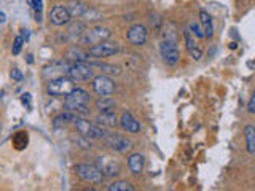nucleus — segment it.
I'll return each instance as SVG.
<instances>
[{"label": "nucleus", "instance_id": "obj_29", "mask_svg": "<svg viewBox=\"0 0 255 191\" xmlns=\"http://www.w3.org/2000/svg\"><path fill=\"white\" fill-rule=\"evenodd\" d=\"M188 29L193 32V35L198 37V38H204V32H203V27H199V24L195 22V21H190L188 22Z\"/></svg>", "mask_w": 255, "mask_h": 191}, {"label": "nucleus", "instance_id": "obj_3", "mask_svg": "<svg viewBox=\"0 0 255 191\" xmlns=\"http://www.w3.org/2000/svg\"><path fill=\"white\" fill-rule=\"evenodd\" d=\"M179 42L175 40H169V38H163L161 43H159V54H161L163 61L167 64V66H177L180 61V53H179Z\"/></svg>", "mask_w": 255, "mask_h": 191}, {"label": "nucleus", "instance_id": "obj_17", "mask_svg": "<svg viewBox=\"0 0 255 191\" xmlns=\"http://www.w3.org/2000/svg\"><path fill=\"white\" fill-rule=\"evenodd\" d=\"M199 22H201V27H203V32H204V37L206 38H212L214 37V22H212V18L211 14L207 13L206 10H201L199 11Z\"/></svg>", "mask_w": 255, "mask_h": 191}, {"label": "nucleus", "instance_id": "obj_4", "mask_svg": "<svg viewBox=\"0 0 255 191\" xmlns=\"http://www.w3.org/2000/svg\"><path fill=\"white\" fill-rule=\"evenodd\" d=\"M75 127L77 131L80 132V135H83L85 139H104V129L98 124H93L90 123L88 119H83V118H77L75 119Z\"/></svg>", "mask_w": 255, "mask_h": 191}, {"label": "nucleus", "instance_id": "obj_24", "mask_svg": "<svg viewBox=\"0 0 255 191\" xmlns=\"http://www.w3.org/2000/svg\"><path fill=\"white\" fill-rule=\"evenodd\" d=\"M91 66L104 69L102 72H106V74H110V75H120V74H122V69L117 67V66H110V64H91Z\"/></svg>", "mask_w": 255, "mask_h": 191}, {"label": "nucleus", "instance_id": "obj_21", "mask_svg": "<svg viewBox=\"0 0 255 191\" xmlns=\"http://www.w3.org/2000/svg\"><path fill=\"white\" fill-rule=\"evenodd\" d=\"M11 142H13V147L16 148V150H22V148H26V145H27V142H29V135H27V132H16L14 135H13V139H11Z\"/></svg>", "mask_w": 255, "mask_h": 191}, {"label": "nucleus", "instance_id": "obj_12", "mask_svg": "<svg viewBox=\"0 0 255 191\" xmlns=\"http://www.w3.org/2000/svg\"><path fill=\"white\" fill-rule=\"evenodd\" d=\"M102 171L104 175H107V177H115V175L120 174L122 171V167H120V163L115 161L114 158L110 156H101L98 158V164H96Z\"/></svg>", "mask_w": 255, "mask_h": 191}, {"label": "nucleus", "instance_id": "obj_34", "mask_svg": "<svg viewBox=\"0 0 255 191\" xmlns=\"http://www.w3.org/2000/svg\"><path fill=\"white\" fill-rule=\"evenodd\" d=\"M10 77H11L13 80H16V82H21V80H22V74H21V70H19V69H13V70L10 72Z\"/></svg>", "mask_w": 255, "mask_h": 191}, {"label": "nucleus", "instance_id": "obj_16", "mask_svg": "<svg viewBox=\"0 0 255 191\" xmlns=\"http://www.w3.org/2000/svg\"><path fill=\"white\" fill-rule=\"evenodd\" d=\"M128 167H129V171L132 174H140L143 171V167H145V158L140 153H132L129 158H128Z\"/></svg>", "mask_w": 255, "mask_h": 191}, {"label": "nucleus", "instance_id": "obj_31", "mask_svg": "<svg viewBox=\"0 0 255 191\" xmlns=\"http://www.w3.org/2000/svg\"><path fill=\"white\" fill-rule=\"evenodd\" d=\"M183 38H185V43H187V50H188V51H190V50H195V48H198L196 43H195V40L191 38V35H190V30H183Z\"/></svg>", "mask_w": 255, "mask_h": 191}, {"label": "nucleus", "instance_id": "obj_1", "mask_svg": "<svg viewBox=\"0 0 255 191\" xmlns=\"http://www.w3.org/2000/svg\"><path fill=\"white\" fill-rule=\"evenodd\" d=\"M88 103H90V94L82 88H74L64 99V107L72 113H86Z\"/></svg>", "mask_w": 255, "mask_h": 191}, {"label": "nucleus", "instance_id": "obj_8", "mask_svg": "<svg viewBox=\"0 0 255 191\" xmlns=\"http://www.w3.org/2000/svg\"><path fill=\"white\" fill-rule=\"evenodd\" d=\"M110 37H112L110 29L102 27V26H96L90 30H86L82 35V40L86 45H98L101 42H106V40H109Z\"/></svg>", "mask_w": 255, "mask_h": 191}, {"label": "nucleus", "instance_id": "obj_27", "mask_svg": "<svg viewBox=\"0 0 255 191\" xmlns=\"http://www.w3.org/2000/svg\"><path fill=\"white\" fill-rule=\"evenodd\" d=\"M96 105H98L99 110H110L112 107L115 105V102L110 99V96H104V97H101L98 100V103H96Z\"/></svg>", "mask_w": 255, "mask_h": 191}, {"label": "nucleus", "instance_id": "obj_33", "mask_svg": "<svg viewBox=\"0 0 255 191\" xmlns=\"http://www.w3.org/2000/svg\"><path fill=\"white\" fill-rule=\"evenodd\" d=\"M247 111L252 115H255V91L252 93L251 99H249V103H247Z\"/></svg>", "mask_w": 255, "mask_h": 191}, {"label": "nucleus", "instance_id": "obj_19", "mask_svg": "<svg viewBox=\"0 0 255 191\" xmlns=\"http://www.w3.org/2000/svg\"><path fill=\"white\" fill-rule=\"evenodd\" d=\"M244 139H246L247 153L255 155V127L254 126L249 124L244 127Z\"/></svg>", "mask_w": 255, "mask_h": 191}, {"label": "nucleus", "instance_id": "obj_23", "mask_svg": "<svg viewBox=\"0 0 255 191\" xmlns=\"http://www.w3.org/2000/svg\"><path fill=\"white\" fill-rule=\"evenodd\" d=\"M27 5L37 13V22L42 21V8H43V0H26Z\"/></svg>", "mask_w": 255, "mask_h": 191}, {"label": "nucleus", "instance_id": "obj_32", "mask_svg": "<svg viewBox=\"0 0 255 191\" xmlns=\"http://www.w3.org/2000/svg\"><path fill=\"white\" fill-rule=\"evenodd\" d=\"M22 43H24V38H22L21 35H18V37L14 38V42H13V48H11L13 54H19V53H21Z\"/></svg>", "mask_w": 255, "mask_h": 191}, {"label": "nucleus", "instance_id": "obj_5", "mask_svg": "<svg viewBox=\"0 0 255 191\" xmlns=\"http://www.w3.org/2000/svg\"><path fill=\"white\" fill-rule=\"evenodd\" d=\"M67 77L77 82H83V80H90L94 77V67L91 64L85 62H74L67 67Z\"/></svg>", "mask_w": 255, "mask_h": 191}, {"label": "nucleus", "instance_id": "obj_20", "mask_svg": "<svg viewBox=\"0 0 255 191\" xmlns=\"http://www.w3.org/2000/svg\"><path fill=\"white\" fill-rule=\"evenodd\" d=\"M66 58L72 62H85L88 58H90V54H88V51H83L82 48H70Z\"/></svg>", "mask_w": 255, "mask_h": 191}, {"label": "nucleus", "instance_id": "obj_30", "mask_svg": "<svg viewBox=\"0 0 255 191\" xmlns=\"http://www.w3.org/2000/svg\"><path fill=\"white\" fill-rule=\"evenodd\" d=\"M163 38H169V40H175V42H179V38H177V30H175V27L172 26V24H167V26H166V30H164Z\"/></svg>", "mask_w": 255, "mask_h": 191}, {"label": "nucleus", "instance_id": "obj_2", "mask_svg": "<svg viewBox=\"0 0 255 191\" xmlns=\"http://www.w3.org/2000/svg\"><path fill=\"white\" fill-rule=\"evenodd\" d=\"M75 174L80 179L91 185H101L104 182V174L98 166L94 164H77L75 166Z\"/></svg>", "mask_w": 255, "mask_h": 191}, {"label": "nucleus", "instance_id": "obj_37", "mask_svg": "<svg viewBox=\"0 0 255 191\" xmlns=\"http://www.w3.org/2000/svg\"><path fill=\"white\" fill-rule=\"evenodd\" d=\"M5 21H6V16H5V13L0 11V24H3Z\"/></svg>", "mask_w": 255, "mask_h": 191}, {"label": "nucleus", "instance_id": "obj_14", "mask_svg": "<svg viewBox=\"0 0 255 191\" xmlns=\"http://www.w3.org/2000/svg\"><path fill=\"white\" fill-rule=\"evenodd\" d=\"M120 124H122L125 131L131 134H137L140 131V123L129 113V111H123L122 118H120Z\"/></svg>", "mask_w": 255, "mask_h": 191}, {"label": "nucleus", "instance_id": "obj_7", "mask_svg": "<svg viewBox=\"0 0 255 191\" xmlns=\"http://www.w3.org/2000/svg\"><path fill=\"white\" fill-rule=\"evenodd\" d=\"M104 139H106L107 145L112 150H115V151H118V153H122V155H126L128 151L132 148V142L128 137H125V135H122V134L110 132V134L104 135Z\"/></svg>", "mask_w": 255, "mask_h": 191}, {"label": "nucleus", "instance_id": "obj_36", "mask_svg": "<svg viewBox=\"0 0 255 191\" xmlns=\"http://www.w3.org/2000/svg\"><path fill=\"white\" fill-rule=\"evenodd\" d=\"M21 102H22V105H26L27 108H30V94H22L21 96Z\"/></svg>", "mask_w": 255, "mask_h": 191}, {"label": "nucleus", "instance_id": "obj_35", "mask_svg": "<svg viewBox=\"0 0 255 191\" xmlns=\"http://www.w3.org/2000/svg\"><path fill=\"white\" fill-rule=\"evenodd\" d=\"M188 53L191 54V58H193L195 61H199V59L203 58V51H201V50H198V48H195V50H190Z\"/></svg>", "mask_w": 255, "mask_h": 191}, {"label": "nucleus", "instance_id": "obj_9", "mask_svg": "<svg viewBox=\"0 0 255 191\" xmlns=\"http://www.w3.org/2000/svg\"><path fill=\"white\" fill-rule=\"evenodd\" d=\"M118 45L114 42H101L98 45H93L90 50H88V54L94 59H102V58H109V56H114L115 53H118Z\"/></svg>", "mask_w": 255, "mask_h": 191}, {"label": "nucleus", "instance_id": "obj_13", "mask_svg": "<svg viewBox=\"0 0 255 191\" xmlns=\"http://www.w3.org/2000/svg\"><path fill=\"white\" fill-rule=\"evenodd\" d=\"M72 19V14L67 10V6L64 5H56L51 13H50V21L54 26H64V24H69Z\"/></svg>", "mask_w": 255, "mask_h": 191}, {"label": "nucleus", "instance_id": "obj_25", "mask_svg": "<svg viewBox=\"0 0 255 191\" xmlns=\"http://www.w3.org/2000/svg\"><path fill=\"white\" fill-rule=\"evenodd\" d=\"M85 34V24L83 22H74L69 29L70 37H82Z\"/></svg>", "mask_w": 255, "mask_h": 191}, {"label": "nucleus", "instance_id": "obj_28", "mask_svg": "<svg viewBox=\"0 0 255 191\" xmlns=\"http://www.w3.org/2000/svg\"><path fill=\"white\" fill-rule=\"evenodd\" d=\"M70 119H74V116H72V111H66V113H61L54 118V126L59 127V126H64L67 121H70Z\"/></svg>", "mask_w": 255, "mask_h": 191}, {"label": "nucleus", "instance_id": "obj_26", "mask_svg": "<svg viewBox=\"0 0 255 191\" xmlns=\"http://www.w3.org/2000/svg\"><path fill=\"white\" fill-rule=\"evenodd\" d=\"M86 8L88 6H83L82 3H72V5L67 6V10L70 11L72 16H78V18H82L83 13L86 11Z\"/></svg>", "mask_w": 255, "mask_h": 191}, {"label": "nucleus", "instance_id": "obj_11", "mask_svg": "<svg viewBox=\"0 0 255 191\" xmlns=\"http://www.w3.org/2000/svg\"><path fill=\"white\" fill-rule=\"evenodd\" d=\"M147 37H148L147 27L142 26V24H134V26L129 27V30H128V34H126L128 42H129L131 45H134V46L145 45Z\"/></svg>", "mask_w": 255, "mask_h": 191}, {"label": "nucleus", "instance_id": "obj_6", "mask_svg": "<svg viewBox=\"0 0 255 191\" xmlns=\"http://www.w3.org/2000/svg\"><path fill=\"white\" fill-rule=\"evenodd\" d=\"M72 82H74V80L67 78V77H59V78L50 80V83L46 86V91L51 96H67L75 88Z\"/></svg>", "mask_w": 255, "mask_h": 191}, {"label": "nucleus", "instance_id": "obj_15", "mask_svg": "<svg viewBox=\"0 0 255 191\" xmlns=\"http://www.w3.org/2000/svg\"><path fill=\"white\" fill-rule=\"evenodd\" d=\"M67 67L69 66H66V64L56 62V64H53L51 67H46L43 70V77L48 78V80H54V78L64 77V75H67Z\"/></svg>", "mask_w": 255, "mask_h": 191}, {"label": "nucleus", "instance_id": "obj_18", "mask_svg": "<svg viewBox=\"0 0 255 191\" xmlns=\"http://www.w3.org/2000/svg\"><path fill=\"white\" fill-rule=\"evenodd\" d=\"M98 123L107 127H115L118 124V118L112 110H101V113L98 115Z\"/></svg>", "mask_w": 255, "mask_h": 191}, {"label": "nucleus", "instance_id": "obj_22", "mask_svg": "<svg viewBox=\"0 0 255 191\" xmlns=\"http://www.w3.org/2000/svg\"><path fill=\"white\" fill-rule=\"evenodd\" d=\"M109 191H134V187L131 185L129 182H125V180H118V182H114L110 183L107 187Z\"/></svg>", "mask_w": 255, "mask_h": 191}, {"label": "nucleus", "instance_id": "obj_10", "mask_svg": "<svg viewBox=\"0 0 255 191\" xmlns=\"http://www.w3.org/2000/svg\"><path fill=\"white\" fill-rule=\"evenodd\" d=\"M93 90L94 93L104 97V96H112L115 93V83L109 75H99L93 80Z\"/></svg>", "mask_w": 255, "mask_h": 191}]
</instances>
